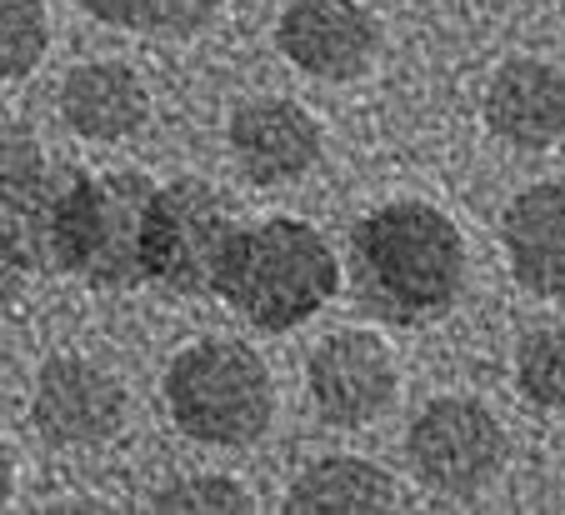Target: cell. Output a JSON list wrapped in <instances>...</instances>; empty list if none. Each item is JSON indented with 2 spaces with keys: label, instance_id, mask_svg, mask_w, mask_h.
<instances>
[{
  "label": "cell",
  "instance_id": "cell-1",
  "mask_svg": "<svg viewBox=\"0 0 565 515\" xmlns=\"http://www.w3.org/2000/svg\"><path fill=\"white\" fill-rule=\"evenodd\" d=\"M351 250L361 266V296L385 321L426 325L466 290V236L426 201H391L371 211L355 226Z\"/></svg>",
  "mask_w": 565,
  "mask_h": 515
},
{
  "label": "cell",
  "instance_id": "cell-2",
  "mask_svg": "<svg viewBox=\"0 0 565 515\" xmlns=\"http://www.w3.org/2000/svg\"><path fill=\"white\" fill-rule=\"evenodd\" d=\"M335 290H341V260L326 236L296 215L235 226L215 276V296L260 331H296Z\"/></svg>",
  "mask_w": 565,
  "mask_h": 515
},
{
  "label": "cell",
  "instance_id": "cell-3",
  "mask_svg": "<svg viewBox=\"0 0 565 515\" xmlns=\"http://www.w3.org/2000/svg\"><path fill=\"white\" fill-rule=\"evenodd\" d=\"M166 406L171 420L201 446L241 451L266 436L276 416L270 371L241 341H195L166 371Z\"/></svg>",
  "mask_w": 565,
  "mask_h": 515
},
{
  "label": "cell",
  "instance_id": "cell-4",
  "mask_svg": "<svg viewBox=\"0 0 565 515\" xmlns=\"http://www.w3.org/2000/svg\"><path fill=\"white\" fill-rule=\"evenodd\" d=\"M235 226L241 221L215 185L195 175L156 185L146 215V280L171 296H215Z\"/></svg>",
  "mask_w": 565,
  "mask_h": 515
},
{
  "label": "cell",
  "instance_id": "cell-5",
  "mask_svg": "<svg viewBox=\"0 0 565 515\" xmlns=\"http://www.w3.org/2000/svg\"><path fill=\"white\" fill-rule=\"evenodd\" d=\"M156 181L146 171H106L90 175L81 191L71 230V266L65 276L96 290H136L146 286V215Z\"/></svg>",
  "mask_w": 565,
  "mask_h": 515
},
{
  "label": "cell",
  "instance_id": "cell-6",
  "mask_svg": "<svg viewBox=\"0 0 565 515\" xmlns=\"http://www.w3.org/2000/svg\"><path fill=\"white\" fill-rule=\"evenodd\" d=\"M411 465L436 495H480L505 465V430L480 400L440 396L411 426Z\"/></svg>",
  "mask_w": 565,
  "mask_h": 515
},
{
  "label": "cell",
  "instance_id": "cell-7",
  "mask_svg": "<svg viewBox=\"0 0 565 515\" xmlns=\"http://www.w3.org/2000/svg\"><path fill=\"white\" fill-rule=\"evenodd\" d=\"M306 386H310L316 410L331 426L361 430L391 410L401 371H395L391 345L375 331H335L310 351Z\"/></svg>",
  "mask_w": 565,
  "mask_h": 515
},
{
  "label": "cell",
  "instance_id": "cell-8",
  "mask_svg": "<svg viewBox=\"0 0 565 515\" xmlns=\"http://www.w3.org/2000/svg\"><path fill=\"white\" fill-rule=\"evenodd\" d=\"M86 181L90 171H81V165L41 161L21 181L0 185V230L21 250L25 270L65 276V266H71V230H75V211H81Z\"/></svg>",
  "mask_w": 565,
  "mask_h": 515
},
{
  "label": "cell",
  "instance_id": "cell-9",
  "mask_svg": "<svg viewBox=\"0 0 565 515\" xmlns=\"http://www.w3.org/2000/svg\"><path fill=\"white\" fill-rule=\"evenodd\" d=\"M31 420L41 430V440L65 446V451L106 446L126 420V390L106 365L81 361V355H55L35 376Z\"/></svg>",
  "mask_w": 565,
  "mask_h": 515
},
{
  "label": "cell",
  "instance_id": "cell-10",
  "mask_svg": "<svg viewBox=\"0 0 565 515\" xmlns=\"http://www.w3.org/2000/svg\"><path fill=\"white\" fill-rule=\"evenodd\" d=\"M276 45L316 81H355L375 55V21L361 0H286Z\"/></svg>",
  "mask_w": 565,
  "mask_h": 515
},
{
  "label": "cell",
  "instance_id": "cell-11",
  "mask_svg": "<svg viewBox=\"0 0 565 515\" xmlns=\"http://www.w3.org/2000/svg\"><path fill=\"white\" fill-rule=\"evenodd\" d=\"M231 155L250 185L300 181L320 161V120L280 96L246 100L231 116Z\"/></svg>",
  "mask_w": 565,
  "mask_h": 515
},
{
  "label": "cell",
  "instance_id": "cell-12",
  "mask_svg": "<svg viewBox=\"0 0 565 515\" xmlns=\"http://www.w3.org/2000/svg\"><path fill=\"white\" fill-rule=\"evenodd\" d=\"M486 126L515 151H551L565 136V76L551 61H505L486 86Z\"/></svg>",
  "mask_w": 565,
  "mask_h": 515
},
{
  "label": "cell",
  "instance_id": "cell-13",
  "mask_svg": "<svg viewBox=\"0 0 565 515\" xmlns=\"http://www.w3.org/2000/svg\"><path fill=\"white\" fill-rule=\"evenodd\" d=\"M511 276L535 296H565V181L521 191L501 215Z\"/></svg>",
  "mask_w": 565,
  "mask_h": 515
},
{
  "label": "cell",
  "instance_id": "cell-14",
  "mask_svg": "<svg viewBox=\"0 0 565 515\" xmlns=\"http://www.w3.org/2000/svg\"><path fill=\"white\" fill-rule=\"evenodd\" d=\"M61 116L75 136L86 140H126L146 126L150 96L140 76L120 61H86L75 65L61 86Z\"/></svg>",
  "mask_w": 565,
  "mask_h": 515
},
{
  "label": "cell",
  "instance_id": "cell-15",
  "mask_svg": "<svg viewBox=\"0 0 565 515\" xmlns=\"http://www.w3.org/2000/svg\"><path fill=\"white\" fill-rule=\"evenodd\" d=\"M290 515H381L401 511V481L361 455H326L286 491Z\"/></svg>",
  "mask_w": 565,
  "mask_h": 515
},
{
  "label": "cell",
  "instance_id": "cell-16",
  "mask_svg": "<svg viewBox=\"0 0 565 515\" xmlns=\"http://www.w3.org/2000/svg\"><path fill=\"white\" fill-rule=\"evenodd\" d=\"M90 21L110 25V31H136V35H166V41H185L201 35L205 25L221 15V0H75Z\"/></svg>",
  "mask_w": 565,
  "mask_h": 515
},
{
  "label": "cell",
  "instance_id": "cell-17",
  "mask_svg": "<svg viewBox=\"0 0 565 515\" xmlns=\"http://www.w3.org/2000/svg\"><path fill=\"white\" fill-rule=\"evenodd\" d=\"M51 51V15L41 0H0V81H21Z\"/></svg>",
  "mask_w": 565,
  "mask_h": 515
},
{
  "label": "cell",
  "instance_id": "cell-18",
  "mask_svg": "<svg viewBox=\"0 0 565 515\" xmlns=\"http://www.w3.org/2000/svg\"><path fill=\"white\" fill-rule=\"evenodd\" d=\"M515 380L541 410H565V325H541L515 351Z\"/></svg>",
  "mask_w": 565,
  "mask_h": 515
},
{
  "label": "cell",
  "instance_id": "cell-19",
  "mask_svg": "<svg viewBox=\"0 0 565 515\" xmlns=\"http://www.w3.org/2000/svg\"><path fill=\"white\" fill-rule=\"evenodd\" d=\"M150 511H256V495L231 475H185V481L156 491Z\"/></svg>",
  "mask_w": 565,
  "mask_h": 515
},
{
  "label": "cell",
  "instance_id": "cell-20",
  "mask_svg": "<svg viewBox=\"0 0 565 515\" xmlns=\"http://www.w3.org/2000/svg\"><path fill=\"white\" fill-rule=\"evenodd\" d=\"M45 155H41V140H35L31 126L21 120H0V185L6 181H21L25 171H35Z\"/></svg>",
  "mask_w": 565,
  "mask_h": 515
},
{
  "label": "cell",
  "instance_id": "cell-21",
  "mask_svg": "<svg viewBox=\"0 0 565 515\" xmlns=\"http://www.w3.org/2000/svg\"><path fill=\"white\" fill-rule=\"evenodd\" d=\"M25 260H21V250L11 246V236L0 230V311H11L15 301H21V290H25Z\"/></svg>",
  "mask_w": 565,
  "mask_h": 515
},
{
  "label": "cell",
  "instance_id": "cell-22",
  "mask_svg": "<svg viewBox=\"0 0 565 515\" xmlns=\"http://www.w3.org/2000/svg\"><path fill=\"white\" fill-rule=\"evenodd\" d=\"M11 491H15V461H11V446L0 440V511H6Z\"/></svg>",
  "mask_w": 565,
  "mask_h": 515
}]
</instances>
